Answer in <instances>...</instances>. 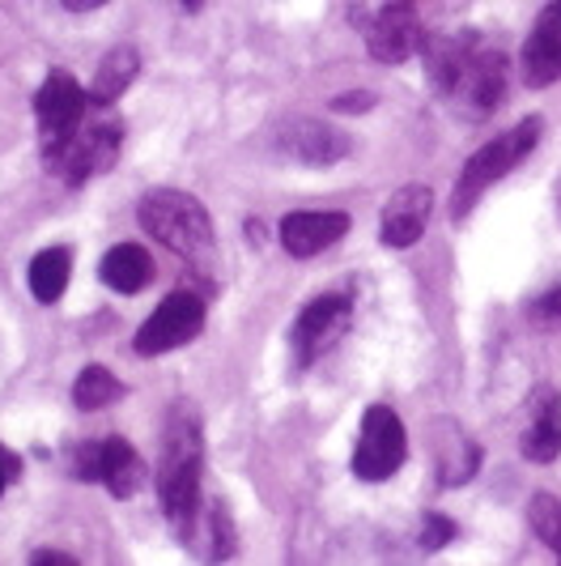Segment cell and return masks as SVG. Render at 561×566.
I'll list each match as a JSON object with an SVG mask.
<instances>
[{"label":"cell","mask_w":561,"mask_h":566,"mask_svg":"<svg viewBox=\"0 0 561 566\" xmlns=\"http://www.w3.org/2000/svg\"><path fill=\"white\" fill-rule=\"evenodd\" d=\"M18 473H22L18 455L9 452V448H0V494H4V485H9V482H18Z\"/></svg>","instance_id":"obj_28"},{"label":"cell","mask_w":561,"mask_h":566,"mask_svg":"<svg viewBox=\"0 0 561 566\" xmlns=\"http://www.w3.org/2000/svg\"><path fill=\"white\" fill-rule=\"evenodd\" d=\"M540 133H544V119H540V115H528V119H519L510 133L494 137L485 149H477V154L468 158L464 175H459V184H455L451 213H455V218L473 213V205L485 197V188H494L502 175H510V170L519 167V163L532 154L536 145H540Z\"/></svg>","instance_id":"obj_5"},{"label":"cell","mask_w":561,"mask_h":566,"mask_svg":"<svg viewBox=\"0 0 561 566\" xmlns=\"http://www.w3.org/2000/svg\"><path fill=\"white\" fill-rule=\"evenodd\" d=\"M430 209H434V192L425 184H404L395 188L392 200L383 205V218H379V239L388 248H413L425 222H430Z\"/></svg>","instance_id":"obj_15"},{"label":"cell","mask_w":561,"mask_h":566,"mask_svg":"<svg viewBox=\"0 0 561 566\" xmlns=\"http://www.w3.org/2000/svg\"><path fill=\"white\" fill-rule=\"evenodd\" d=\"M523 455L532 464H549L561 455V392L558 388H540L528 405V426L519 439Z\"/></svg>","instance_id":"obj_17"},{"label":"cell","mask_w":561,"mask_h":566,"mask_svg":"<svg viewBox=\"0 0 561 566\" xmlns=\"http://www.w3.org/2000/svg\"><path fill=\"white\" fill-rule=\"evenodd\" d=\"M30 566H77V558L73 554H60V549H34Z\"/></svg>","instance_id":"obj_27"},{"label":"cell","mask_w":561,"mask_h":566,"mask_svg":"<svg viewBox=\"0 0 561 566\" xmlns=\"http://www.w3.org/2000/svg\"><path fill=\"white\" fill-rule=\"evenodd\" d=\"M204 430L192 405H179L162 430V464H158V503L174 528H183L204 503Z\"/></svg>","instance_id":"obj_3"},{"label":"cell","mask_w":561,"mask_h":566,"mask_svg":"<svg viewBox=\"0 0 561 566\" xmlns=\"http://www.w3.org/2000/svg\"><path fill=\"white\" fill-rule=\"evenodd\" d=\"M528 520H532L536 537L544 541L561 558V503L558 499H553V494H536L532 507H528Z\"/></svg>","instance_id":"obj_23"},{"label":"cell","mask_w":561,"mask_h":566,"mask_svg":"<svg viewBox=\"0 0 561 566\" xmlns=\"http://www.w3.org/2000/svg\"><path fill=\"white\" fill-rule=\"evenodd\" d=\"M353 227V218L349 213H340V209H298V213H285L280 218V248L294 255V260H310V255H319L324 248H332L340 243L345 234Z\"/></svg>","instance_id":"obj_13"},{"label":"cell","mask_w":561,"mask_h":566,"mask_svg":"<svg viewBox=\"0 0 561 566\" xmlns=\"http://www.w3.org/2000/svg\"><path fill=\"white\" fill-rule=\"evenodd\" d=\"M179 537H183V545H188L192 554H200L204 563H225V558H234V545H239L234 524H230V511H225V503H218V499H204L197 507V515L179 528Z\"/></svg>","instance_id":"obj_16"},{"label":"cell","mask_w":561,"mask_h":566,"mask_svg":"<svg viewBox=\"0 0 561 566\" xmlns=\"http://www.w3.org/2000/svg\"><path fill=\"white\" fill-rule=\"evenodd\" d=\"M447 430H451V448H443V455H438V482L443 485L473 482L480 469V448L473 439H464L455 426H447Z\"/></svg>","instance_id":"obj_22"},{"label":"cell","mask_w":561,"mask_h":566,"mask_svg":"<svg viewBox=\"0 0 561 566\" xmlns=\"http://www.w3.org/2000/svg\"><path fill=\"white\" fill-rule=\"evenodd\" d=\"M179 4H183V9H200V4H204V0H179Z\"/></svg>","instance_id":"obj_30"},{"label":"cell","mask_w":561,"mask_h":566,"mask_svg":"<svg viewBox=\"0 0 561 566\" xmlns=\"http://www.w3.org/2000/svg\"><path fill=\"white\" fill-rule=\"evenodd\" d=\"M349 22L366 39V52L379 64H404L421 52V27L413 0H349Z\"/></svg>","instance_id":"obj_6"},{"label":"cell","mask_w":561,"mask_h":566,"mask_svg":"<svg viewBox=\"0 0 561 566\" xmlns=\"http://www.w3.org/2000/svg\"><path fill=\"white\" fill-rule=\"evenodd\" d=\"M421 52H425V73L451 112H459L464 119H485L502 103L506 77H510L506 56L485 39L464 30V34L430 39Z\"/></svg>","instance_id":"obj_1"},{"label":"cell","mask_w":561,"mask_h":566,"mask_svg":"<svg viewBox=\"0 0 561 566\" xmlns=\"http://www.w3.org/2000/svg\"><path fill=\"white\" fill-rule=\"evenodd\" d=\"M528 319H532L536 328H561V285L544 290L536 298L532 307H528Z\"/></svg>","instance_id":"obj_24"},{"label":"cell","mask_w":561,"mask_h":566,"mask_svg":"<svg viewBox=\"0 0 561 566\" xmlns=\"http://www.w3.org/2000/svg\"><path fill=\"white\" fill-rule=\"evenodd\" d=\"M68 277H73V252H68V248H47V252L34 255L27 269L30 294H34V303H43V307H52V303L64 298Z\"/></svg>","instance_id":"obj_20"},{"label":"cell","mask_w":561,"mask_h":566,"mask_svg":"<svg viewBox=\"0 0 561 566\" xmlns=\"http://www.w3.org/2000/svg\"><path fill=\"white\" fill-rule=\"evenodd\" d=\"M85 107H89V90L77 85L73 73L64 69H52L39 94H34V119H39V149H56L77 124L85 119Z\"/></svg>","instance_id":"obj_11"},{"label":"cell","mask_w":561,"mask_h":566,"mask_svg":"<svg viewBox=\"0 0 561 566\" xmlns=\"http://www.w3.org/2000/svg\"><path fill=\"white\" fill-rule=\"evenodd\" d=\"M409 455V434L392 405H370L362 418V434L353 448V478L358 482H388Z\"/></svg>","instance_id":"obj_9"},{"label":"cell","mask_w":561,"mask_h":566,"mask_svg":"<svg viewBox=\"0 0 561 566\" xmlns=\"http://www.w3.org/2000/svg\"><path fill=\"white\" fill-rule=\"evenodd\" d=\"M451 537H455V524H451L447 515H425V520H421V537H417V545L425 549V554L443 549V545H447Z\"/></svg>","instance_id":"obj_25"},{"label":"cell","mask_w":561,"mask_h":566,"mask_svg":"<svg viewBox=\"0 0 561 566\" xmlns=\"http://www.w3.org/2000/svg\"><path fill=\"white\" fill-rule=\"evenodd\" d=\"M68 473L77 482H98L103 490H112V499H133L145 478V464L128 439H89L73 448Z\"/></svg>","instance_id":"obj_7"},{"label":"cell","mask_w":561,"mask_h":566,"mask_svg":"<svg viewBox=\"0 0 561 566\" xmlns=\"http://www.w3.org/2000/svg\"><path fill=\"white\" fill-rule=\"evenodd\" d=\"M349 319H353V298L349 294H319L315 303H307L298 319H294V358H298V367H310L319 354H328L340 337H345V328H349Z\"/></svg>","instance_id":"obj_12"},{"label":"cell","mask_w":561,"mask_h":566,"mask_svg":"<svg viewBox=\"0 0 561 566\" xmlns=\"http://www.w3.org/2000/svg\"><path fill=\"white\" fill-rule=\"evenodd\" d=\"M140 73V52L133 43H119L112 48L107 56L98 60V69H94V85H89V107H115L124 94H128V85L137 82Z\"/></svg>","instance_id":"obj_19"},{"label":"cell","mask_w":561,"mask_h":566,"mask_svg":"<svg viewBox=\"0 0 561 566\" xmlns=\"http://www.w3.org/2000/svg\"><path fill=\"white\" fill-rule=\"evenodd\" d=\"M523 82L532 90L561 82V0H549L523 43Z\"/></svg>","instance_id":"obj_14"},{"label":"cell","mask_w":561,"mask_h":566,"mask_svg":"<svg viewBox=\"0 0 561 566\" xmlns=\"http://www.w3.org/2000/svg\"><path fill=\"white\" fill-rule=\"evenodd\" d=\"M140 227L149 239H158L162 248L179 255L200 282L218 273V234H213V218L192 192L179 188H154L140 200Z\"/></svg>","instance_id":"obj_2"},{"label":"cell","mask_w":561,"mask_h":566,"mask_svg":"<svg viewBox=\"0 0 561 566\" xmlns=\"http://www.w3.org/2000/svg\"><path fill=\"white\" fill-rule=\"evenodd\" d=\"M200 333H204V298H200L197 290H174L137 328L133 349H137L140 358H162L170 349L197 340Z\"/></svg>","instance_id":"obj_8"},{"label":"cell","mask_w":561,"mask_h":566,"mask_svg":"<svg viewBox=\"0 0 561 566\" xmlns=\"http://www.w3.org/2000/svg\"><path fill=\"white\" fill-rule=\"evenodd\" d=\"M119 149H124V119L112 107H98L56 145L43 154V167L52 170L56 179H64L68 188H82L85 179L103 175L119 163Z\"/></svg>","instance_id":"obj_4"},{"label":"cell","mask_w":561,"mask_h":566,"mask_svg":"<svg viewBox=\"0 0 561 566\" xmlns=\"http://www.w3.org/2000/svg\"><path fill=\"white\" fill-rule=\"evenodd\" d=\"M366 107H374V94H340L332 98V112H366Z\"/></svg>","instance_id":"obj_26"},{"label":"cell","mask_w":561,"mask_h":566,"mask_svg":"<svg viewBox=\"0 0 561 566\" xmlns=\"http://www.w3.org/2000/svg\"><path fill=\"white\" fill-rule=\"evenodd\" d=\"M124 397V384H119V375L107 367H85L77 375V384H73V405L85 409V413H94V409H107L115 400Z\"/></svg>","instance_id":"obj_21"},{"label":"cell","mask_w":561,"mask_h":566,"mask_svg":"<svg viewBox=\"0 0 561 566\" xmlns=\"http://www.w3.org/2000/svg\"><path fill=\"white\" fill-rule=\"evenodd\" d=\"M98 277L112 285L115 294H140L145 285H154L158 264L140 243H115L112 252L103 255V264H98Z\"/></svg>","instance_id":"obj_18"},{"label":"cell","mask_w":561,"mask_h":566,"mask_svg":"<svg viewBox=\"0 0 561 566\" xmlns=\"http://www.w3.org/2000/svg\"><path fill=\"white\" fill-rule=\"evenodd\" d=\"M68 13H94V9H103L107 0H60Z\"/></svg>","instance_id":"obj_29"},{"label":"cell","mask_w":561,"mask_h":566,"mask_svg":"<svg viewBox=\"0 0 561 566\" xmlns=\"http://www.w3.org/2000/svg\"><path fill=\"white\" fill-rule=\"evenodd\" d=\"M273 149L280 158L298 163V167H332L340 158H349L353 142L328 119H310V115H289L273 128Z\"/></svg>","instance_id":"obj_10"}]
</instances>
